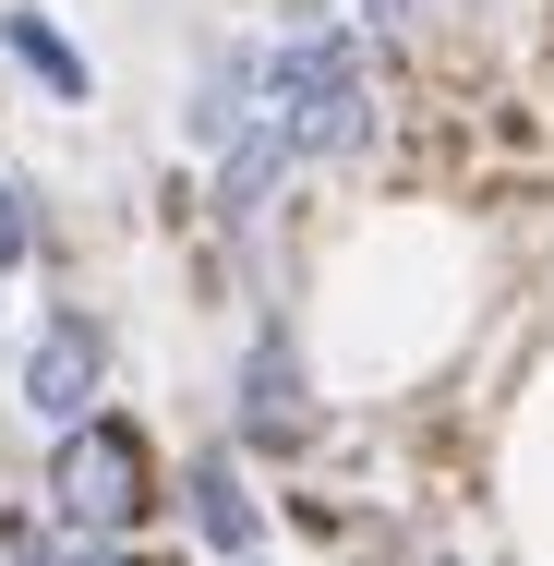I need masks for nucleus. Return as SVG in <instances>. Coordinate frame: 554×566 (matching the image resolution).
<instances>
[{
  "label": "nucleus",
  "instance_id": "nucleus-1",
  "mask_svg": "<svg viewBox=\"0 0 554 566\" xmlns=\"http://www.w3.org/2000/svg\"><path fill=\"white\" fill-rule=\"evenodd\" d=\"M265 120L302 145V169L362 157V145H374V120H386L374 36H362V24H326V12L278 24V36H265Z\"/></svg>",
  "mask_w": 554,
  "mask_h": 566
},
{
  "label": "nucleus",
  "instance_id": "nucleus-2",
  "mask_svg": "<svg viewBox=\"0 0 554 566\" xmlns=\"http://www.w3.org/2000/svg\"><path fill=\"white\" fill-rule=\"evenodd\" d=\"M49 531H85V543H133L145 518H169V458L133 410H85L73 434H49Z\"/></svg>",
  "mask_w": 554,
  "mask_h": 566
},
{
  "label": "nucleus",
  "instance_id": "nucleus-3",
  "mask_svg": "<svg viewBox=\"0 0 554 566\" xmlns=\"http://www.w3.org/2000/svg\"><path fill=\"white\" fill-rule=\"evenodd\" d=\"M229 447H241V458H302V447H314V361H302V338H290L278 314L241 338V374H229Z\"/></svg>",
  "mask_w": 554,
  "mask_h": 566
},
{
  "label": "nucleus",
  "instance_id": "nucleus-4",
  "mask_svg": "<svg viewBox=\"0 0 554 566\" xmlns=\"http://www.w3.org/2000/svg\"><path fill=\"white\" fill-rule=\"evenodd\" d=\"M12 398H24V422H49V434H73L85 410H109V326H97L85 302H49L36 338H24Z\"/></svg>",
  "mask_w": 554,
  "mask_h": 566
},
{
  "label": "nucleus",
  "instance_id": "nucleus-5",
  "mask_svg": "<svg viewBox=\"0 0 554 566\" xmlns=\"http://www.w3.org/2000/svg\"><path fill=\"white\" fill-rule=\"evenodd\" d=\"M169 506H181V543L194 555H218V566L265 555V494H253V458L241 447H194L169 470Z\"/></svg>",
  "mask_w": 554,
  "mask_h": 566
},
{
  "label": "nucleus",
  "instance_id": "nucleus-6",
  "mask_svg": "<svg viewBox=\"0 0 554 566\" xmlns=\"http://www.w3.org/2000/svg\"><path fill=\"white\" fill-rule=\"evenodd\" d=\"M290 169H302V145L253 109V120L218 145V229H265V218H278V193H290Z\"/></svg>",
  "mask_w": 554,
  "mask_h": 566
},
{
  "label": "nucleus",
  "instance_id": "nucleus-7",
  "mask_svg": "<svg viewBox=\"0 0 554 566\" xmlns=\"http://www.w3.org/2000/svg\"><path fill=\"white\" fill-rule=\"evenodd\" d=\"M0 61H12L36 97H61V109H85V97H97V61H85V49L36 12V0H0Z\"/></svg>",
  "mask_w": 554,
  "mask_h": 566
},
{
  "label": "nucleus",
  "instance_id": "nucleus-8",
  "mask_svg": "<svg viewBox=\"0 0 554 566\" xmlns=\"http://www.w3.org/2000/svg\"><path fill=\"white\" fill-rule=\"evenodd\" d=\"M253 109H265V36H229L218 61H206V85H194V109H181V145H194V157H218Z\"/></svg>",
  "mask_w": 554,
  "mask_h": 566
},
{
  "label": "nucleus",
  "instance_id": "nucleus-9",
  "mask_svg": "<svg viewBox=\"0 0 554 566\" xmlns=\"http://www.w3.org/2000/svg\"><path fill=\"white\" fill-rule=\"evenodd\" d=\"M12 566H169V555H145V543H85V531H49V543H24Z\"/></svg>",
  "mask_w": 554,
  "mask_h": 566
},
{
  "label": "nucleus",
  "instance_id": "nucleus-10",
  "mask_svg": "<svg viewBox=\"0 0 554 566\" xmlns=\"http://www.w3.org/2000/svg\"><path fill=\"white\" fill-rule=\"evenodd\" d=\"M36 265V218H24V181L0 169V277H24Z\"/></svg>",
  "mask_w": 554,
  "mask_h": 566
},
{
  "label": "nucleus",
  "instance_id": "nucleus-11",
  "mask_svg": "<svg viewBox=\"0 0 554 566\" xmlns=\"http://www.w3.org/2000/svg\"><path fill=\"white\" fill-rule=\"evenodd\" d=\"M422 566H470V555H422Z\"/></svg>",
  "mask_w": 554,
  "mask_h": 566
},
{
  "label": "nucleus",
  "instance_id": "nucleus-12",
  "mask_svg": "<svg viewBox=\"0 0 554 566\" xmlns=\"http://www.w3.org/2000/svg\"><path fill=\"white\" fill-rule=\"evenodd\" d=\"M241 566H265V555H241Z\"/></svg>",
  "mask_w": 554,
  "mask_h": 566
}]
</instances>
